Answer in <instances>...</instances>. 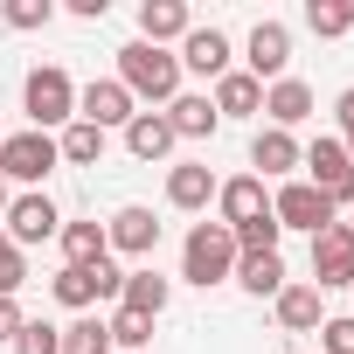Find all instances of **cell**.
<instances>
[{
  "instance_id": "1",
  "label": "cell",
  "mask_w": 354,
  "mask_h": 354,
  "mask_svg": "<svg viewBox=\"0 0 354 354\" xmlns=\"http://www.w3.org/2000/svg\"><path fill=\"white\" fill-rule=\"evenodd\" d=\"M118 84L132 91V104H174V97H181V63H174V49H153V42H125L118 49Z\"/></svg>"
},
{
  "instance_id": "2",
  "label": "cell",
  "mask_w": 354,
  "mask_h": 354,
  "mask_svg": "<svg viewBox=\"0 0 354 354\" xmlns=\"http://www.w3.org/2000/svg\"><path fill=\"white\" fill-rule=\"evenodd\" d=\"M21 104H28V125H35V132H63V125L77 118V84H70V70H63V63L28 70V77H21Z\"/></svg>"
},
{
  "instance_id": "3",
  "label": "cell",
  "mask_w": 354,
  "mask_h": 354,
  "mask_svg": "<svg viewBox=\"0 0 354 354\" xmlns=\"http://www.w3.org/2000/svg\"><path fill=\"white\" fill-rule=\"evenodd\" d=\"M230 271H236V236L202 216V223L188 230V243H181V278L209 292V285H230Z\"/></svg>"
},
{
  "instance_id": "4",
  "label": "cell",
  "mask_w": 354,
  "mask_h": 354,
  "mask_svg": "<svg viewBox=\"0 0 354 354\" xmlns=\"http://www.w3.org/2000/svg\"><path fill=\"white\" fill-rule=\"evenodd\" d=\"M63 167V153H56V132H0V181H21V195L28 188H42L49 174Z\"/></svg>"
},
{
  "instance_id": "5",
  "label": "cell",
  "mask_w": 354,
  "mask_h": 354,
  "mask_svg": "<svg viewBox=\"0 0 354 354\" xmlns=\"http://www.w3.org/2000/svg\"><path fill=\"white\" fill-rule=\"evenodd\" d=\"M299 167H306L299 181H313V188H319V195L333 202V216H340V209L354 202V160H347V146H340L333 132H319V139H313V146L299 153Z\"/></svg>"
},
{
  "instance_id": "6",
  "label": "cell",
  "mask_w": 354,
  "mask_h": 354,
  "mask_svg": "<svg viewBox=\"0 0 354 354\" xmlns=\"http://www.w3.org/2000/svg\"><path fill=\"white\" fill-rule=\"evenodd\" d=\"M118 285H125V271H118L111 257H97V264H63V271L49 278V299L70 306V313H91L97 299H118Z\"/></svg>"
},
{
  "instance_id": "7",
  "label": "cell",
  "mask_w": 354,
  "mask_h": 354,
  "mask_svg": "<svg viewBox=\"0 0 354 354\" xmlns=\"http://www.w3.org/2000/svg\"><path fill=\"white\" fill-rule=\"evenodd\" d=\"M271 216H278V230H306V236H319L326 223H340V216H333V202H326L313 181H278Z\"/></svg>"
},
{
  "instance_id": "8",
  "label": "cell",
  "mask_w": 354,
  "mask_h": 354,
  "mask_svg": "<svg viewBox=\"0 0 354 354\" xmlns=\"http://www.w3.org/2000/svg\"><path fill=\"white\" fill-rule=\"evenodd\" d=\"M306 285H319V292L354 285V223H326V230L313 236V278H306Z\"/></svg>"
},
{
  "instance_id": "9",
  "label": "cell",
  "mask_w": 354,
  "mask_h": 354,
  "mask_svg": "<svg viewBox=\"0 0 354 354\" xmlns=\"http://www.w3.org/2000/svg\"><path fill=\"white\" fill-rule=\"evenodd\" d=\"M8 236L28 250V243H49V236H63V209L42 195V188H28V195H8Z\"/></svg>"
},
{
  "instance_id": "10",
  "label": "cell",
  "mask_w": 354,
  "mask_h": 354,
  "mask_svg": "<svg viewBox=\"0 0 354 354\" xmlns=\"http://www.w3.org/2000/svg\"><path fill=\"white\" fill-rule=\"evenodd\" d=\"M77 118H84V125H97V132H111V125L125 132V125L139 118V104H132V91H125L118 77H91V84L77 91Z\"/></svg>"
},
{
  "instance_id": "11",
  "label": "cell",
  "mask_w": 354,
  "mask_h": 354,
  "mask_svg": "<svg viewBox=\"0 0 354 354\" xmlns=\"http://www.w3.org/2000/svg\"><path fill=\"white\" fill-rule=\"evenodd\" d=\"M285 70H292V28H285V21H257L250 42H243V77L278 84Z\"/></svg>"
},
{
  "instance_id": "12",
  "label": "cell",
  "mask_w": 354,
  "mask_h": 354,
  "mask_svg": "<svg viewBox=\"0 0 354 354\" xmlns=\"http://www.w3.org/2000/svg\"><path fill=\"white\" fill-rule=\"evenodd\" d=\"M257 216H271V195H264L257 174H230V181H216V223L223 230H243Z\"/></svg>"
},
{
  "instance_id": "13",
  "label": "cell",
  "mask_w": 354,
  "mask_h": 354,
  "mask_svg": "<svg viewBox=\"0 0 354 354\" xmlns=\"http://www.w3.org/2000/svg\"><path fill=\"white\" fill-rule=\"evenodd\" d=\"M230 56H236L230 35L195 21V28L181 35V56H174V63H181V77H209V84H216V77H230Z\"/></svg>"
},
{
  "instance_id": "14",
  "label": "cell",
  "mask_w": 354,
  "mask_h": 354,
  "mask_svg": "<svg viewBox=\"0 0 354 354\" xmlns=\"http://www.w3.org/2000/svg\"><path fill=\"white\" fill-rule=\"evenodd\" d=\"M299 139L292 132H278V125H264L257 139H250V174L257 181H299Z\"/></svg>"
},
{
  "instance_id": "15",
  "label": "cell",
  "mask_w": 354,
  "mask_h": 354,
  "mask_svg": "<svg viewBox=\"0 0 354 354\" xmlns=\"http://www.w3.org/2000/svg\"><path fill=\"white\" fill-rule=\"evenodd\" d=\"M216 202V174L209 160H181V167H167V209H181V216H209Z\"/></svg>"
},
{
  "instance_id": "16",
  "label": "cell",
  "mask_w": 354,
  "mask_h": 354,
  "mask_svg": "<svg viewBox=\"0 0 354 354\" xmlns=\"http://www.w3.org/2000/svg\"><path fill=\"white\" fill-rule=\"evenodd\" d=\"M104 243H111L118 257H153V250H160V223H153V209L125 202V209L104 223Z\"/></svg>"
},
{
  "instance_id": "17",
  "label": "cell",
  "mask_w": 354,
  "mask_h": 354,
  "mask_svg": "<svg viewBox=\"0 0 354 354\" xmlns=\"http://www.w3.org/2000/svg\"><path fill=\"white\" fill-rule=\"evenodd\" d=\"M313 84H299V77H278V84H264V118L278 125V132H299L306 118H313Z\"/></svg>"
},
{
  "instance_id": "18",
  "label": "cell",
  "mask_w": 354,
  "mask_h": 354,
  "mask_svg": "<svg viewBox=\"0 0 354 354\" xmlns=\"http://www.w3.org/2000/svg\"><path fill=\"white\" fill-rule=\"evenodd\" d=\"M167 299H174V278H160L153 264L125 271V285H118V313H139V319H160Z\"/></svg>"
},
{
  "instance_id": "19",
  "label": "cell",
  "mask_w": 354,
  "mask_h": 354,
  "mask_svg": "<svg viewBox=\"0 0 354 354\" xmlns=\"http://www.w3.org/2000/svg\"><path fill=\"white\" fill-rule=\"evenodd\" d=\"M271 313H278L285 333H319V319H326V292L299 278V285H285V292L271 299Z\"/></svg>"
},
{
  "instance_id": "20",
  "label": "cell",
  "mask_w": 354,
  "mask_h": 354,
  "mask_svg": "<svg viewBox=\"0 0 354 354\" xmlns=\"http://www.w3.org/2000/svg\"><path fill=\"white\" fill-rule=\"evenodd\" d=\"M188 28H195V15H188V0H139V42L167 49V42H181Z\"/></svg>"
},
{
  "instance_id": "21",
  "label": "cell",
  "mask_w": 354,
  "mask_h": 354,
  "mask_svg": "<svg viewBox=\"0 0 354 354\" xmlns=\"http://www.w3.org/2000/svg\"><path fill=\"white\" fill-rule=\"evenodd\" d=\"M174 146H181V139H174V125H167V111H139L132 125H125V153L132 160H146V167H160Z\"/></svg>"
},
{
  "instance_id": "22",
  "label": "cell",
  "mask_w": 354,
  "mask_h": 354,
  "mask_svg": "<svg viewBox=\"0 0 354 354\" xmlns=\"http://www.w3.org/2000/svg\"><path fill=\"white\" fill-rule=\"evenodd\" d=\"M230 285H243L250 299H278V292H285L292 278H285V257H278V250H257V257H236Z\"/></svg>"
},
{
  "instance_id": "23",
  "label": "cell",
  "mask_w": 354,
  "mask_h": 354,
  "mask_svg": "<svg viewBox=\"0 0 354 354\" xmlns=\"http://www.w3.org/2000/svg\"><path fill=\"white\" fill-rule=\"evenodd\" d=\"M167 125H174V139H216V104H209V91H181L167 104Z\"/></svg>"
},
{
  "instance_id": "24",
  "label": "cell",
  "mask_w": 354,
  "mask_h": 354,
  "mask_svg": "<svg viewBox=\"0 0 354 354\" xmlns=\"http://www.w3.org/2000/svg\"><path fill=\"white\" fill-rule=\"evenodd\" d=\"M216 118H257L264 111V84L257 77H243V70H230V77H216Z\"/></svg>"
},
{
  "instance_id": "25",
  "label": "cell",
  "mask_w": 354,
  "mask_h": 354,
  "mask_svg": "<svg viewBox=\"0 0 354 354\" xmlns=\"http://www.w3.org/2000/svg\"><path fill=\"white\" fill-rule=\"evenodd\" d=\"M104 139H111V132H97V125L70 118V125L56 132V153H63V167H97V160H104Z\"/></svg>"
},
{
  "instance_id": "26",
  "label": "cell",
  "mask_w": 354,
  "mask_h": 354,
  "mask_svg": "<svg viewBox=\"0 0 354 354\" xmlns=\"http://www.w3.org/2000/svg\"><path fill=\"white\" fill-rule=\"evenodd\" d=\"M63 264H97V257H111V243H104V223H63Z\"/></svg>"
},
{
  "instance_id": "27",
  "label": "cell",
  "mask_w": 354,
  "mask_h": 354,
  "mask_svg": "<svg viewBox=\"0 0 354 354\" xmlns=\"http://www.w3.org/2000/svg\"><path fill=\"white\" fill-rule=\"evenodd\" d=\"M63 354H111V333H104V319H97V313H77V319L63 326Z\"/></svg>"
},
{
  "instance_id": "28",
  "label": "cell",
  "mask_w": 354,
  "mask_h": 354,
  "mask_svg": "<svg viewBox=\"0 0 354 354\" xmlns=\"http://www.w3.org/2000/svg\"><path fill=\"white\" fill-rule=\"evenodd\" d=\"M306 28L326 35V42L347 35V28H354V0H306Z\"/></svg>"
},
{
  "instance_id": "29",
  "label": "cell",
  "mask_w": 354,
  "mask_h": 354,
  "mask_svg": "<svg viewBox=\"0 0 354 354\" xmlns=\"http://www.w3.org/2000/svg\"><path fill=\"white\" fill-rule=\"evenodd\" d=\"M104 333H111V354H146L153 319H139V313H111V319H104Z\"/></svg>"
},
{
  "instance_id": "30",
  "label": "cell",
  "mask_w": 354,
  "mask_h": 354,
  "mask_svg": "<svg viewBox=\"0 0 354 354\" xmlns=\"http://www.w3.org/2000/svg\"><path fill=\"white\" fill-rule=\"evenodd\" d=\"M21 285H28V250L0 230V299H21Z\"/></svg>"
},
{
  "instance_id": "31",
  "label": "cell",
  "mask_w": 354,
  "mask_h": 354,
  "mask_svg": "<svg viewBox=\"0 0 354 354\" xmlns=\"http://www.w3.org/2000/svg\"><path fill=\"white\" fill-rule=\"evenodd\" d=\"M0 21H8L15 35H35V28L56 21V0H8V8H0Z\"/></svg>"
},
{
  "instance_id": "32",
  "label": "cell",
  "mask_w": 354,
  "mask_h": 354,
  "mask_svg": "<svg viewBox=\"0 0 354 354\" xmlns=\"http://www.w3.org/2000/svg\"><path fill=\"white\" fill-rule=\"evenodd\" d=\"M8 347H15V354H63V326H56V319H28Z\"/></svg>"
},
{
  "instance_id": "33",
  "label": "cell",
  "mask_w": 354,
  "mask_h": 354,
  "mask_svg": "<svg viewBox=\"0 0 354 354\" xmlns=\"http://www.w3.org/2000/svg\"><path fill=\"white\" fill-rule=\"evenodd\" d=\"M319 347H326V354H354V313L319 319Z\"/></svg>"
},
{
  "instance_id": "34",
  "label": "cell",
  "mask_w": 354,
  "mask_h": 354,
  "mask_svg": "<svg viewBox=\"0 0 354 354\" xmlns=\"http://www.w3.org/2000/svg\"><path fill=\"white\" fill-rule=\"evenodd\" d=\"M333 118H340V132H333V139H340V146H347V160H354V84L333 97Z\"/></svg>"
},
{
  "instance_id": "35",
  "label": "cell",
  "mask_w": 354,
  "mask_h": 354,
  "mask_svg": "<svg viewBox=\"0 0 354 354\" xmlns=\"http://www.w3.org/2000/svg\"><path fill=\"white\" fill-rule=\"evenodd\" d=\"M28 326V313H21V299H0V340H15Z\"/></svg>"
},
{
  "instance_id": "36",
  "label": "cell",
  "mask_w": 354,
  "mask_h": 354,
  "mask_svg": "<svg viewBox=\"0 0 354 354\" xmlns=\"http://www.w3.org/2000/svg\"><path fill=\"white\" fill-rule=\"evenodd\" d=\"M104 8H111V0H70V15H77V21H104Z\"/></svg>"
},
{
  "instance_id": "37",
  "label": "cell",
  "mask_w": 354,
  "mask_h": 354,
  "mask_svg": "<svg viewBox=\"0 0 354 354\" xmlns=\"http://www.w3.org/2000/svg\"><path fill=\"white\" fill-rule=\"evenodd\" d=\"M0 216H8V181H0Z\"/></svg>"
}]
</instances>
